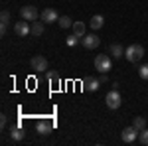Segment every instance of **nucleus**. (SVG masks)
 I'll list each match as a JSON object with an SVG mask.
<instances>
[{"label":"nucleus","mask_w":148,"mask_h":146,"mask_svg":"<svg viewBox=\"0 0 148 146\" xmlns=\"http://www.w3.org/2000/svg\"><path fill=\"white\" fill-rule=\"evenodd\" d=\"M125 57L130 61V63H138L142 57H144V47L140 44H130L125 49Z\"/></svg>","instance_id":"1"},{"label":"nucleus","mask_w":148,"mask_h":146,"mask_svg":"<svg viewBox=\"0 0 148 146\" xmlns=\"http://www.w3.org/2000/svg\"><path fill=\"white\" fill-rule=\"evenodd\" d=\"M111 67H113V59H111V56L99 53V56L95 57V69H97L99 73H109Z\"/></svg>","instance_id":"2"},{"label":"nucleus","mask_w":148,"mask_h":146,"mask_svg":"<svg viewBox=\"0 0 148 146\" xmlns=\"http://www.w3.org/2000/svg\"><path fill=\"white\" fill-rule=\"evenodd\" d=\"M105 103H107V107L109 109H113V111H116L121 105H123V97H121V93H119V89H113L107 93V97H105Z\"/></svg>","instance_id":"3"},{"label":"nucleus","mask_w":148,"mask_h":146,"mask_svg":"<svg viewBox=\"0 0 148 146\" xmlns=\"http://www.w3.org/2000/svg\"><path fill=\"white\" fill-rule=\"evenodd\" d=\"M138 134H140V130H138V128H134V126L130 124V126L123 128L121 138H123V142H125V144H132V142H136V140H138Z\"/></svg>","instance_id":"4"},{"label":"nucleus","mask_w":148,"mask_h":146,"mask_svg":"<svg viewBox=\"0 0 148 146\" xmlns=\"http://www.w3.org/2000/svg\"><path fill=\"white\" fill-rule=\"evenodd\" d=\"M20 16H22V20H28V22H36L38 18H40V12L36 6H22L20 8Z\"/></svg>","instance_id":"5"},{"label":"nucleus","mask_w":148,"mask_h":146,"mask_svg":"<svg viewBox=\"0 0 148 146\" xmlns=\"http://www.w3.org/2000/svg\"><path fill=\"white\" fill-rule=\"evenodd\" d=\"M30 67L38 73H44V71H47V59L44 56H34L30 59Z\"/></svg>","instance_id":"6"},{"label":"nucleus","mask_w":148,"mask_h":146,"mask_svg":"<svg viewBox=\"0 0 148 146\" xmlns=\"http://www.w3.org/2000/svg\"><path fill=\"white\" fill-rule=\"evenodd\" d=\"M14 34L20 36V38H26L28 34H32V24H28V20L16 22L14 24Z\"/></svg>","instance_id":"7"},{"label":"nucleus","mask_w":148,"mask_h":146,"mask_svg":"<svg viewBox=\"0 0 148 146\" xmlns=\"http://www.w3.org/2000/svg\"><path fill=\"white\" fill-rule=\"evenodd\" d=\"M81 44H83L85 49H95V47H99L101 40H99V36H95V34H85L83 40H81Z\"/></svg>","instance_id":"8"},{"label":"nucleus","mask_w":148,"mask_h":146,"mask_svg":"<svg viewBox=\"0 0 148 146\" xmlns=\"http://www.w3.org/2000/svg\"><path fill=\"white\" fill-rule=\"evenodd\" d=\"M40 18H42L44 24H53V22L59 20V16H57V12L53 8H44V12L40 14Z\"/></svg>","instance_id":"9"},{"label":"nucleus","mask_w":148,"mask_h":146,"mask_svg":"<svg viewBox=\"0 0 148 146\" xmlns=\"http://www.w3.org/2000/svg\"><path fill=\"white\" fill-rule=\"evenodd\" d=\"M99 85H101V81L95 77H87L83 79V91H91V93H95V91L99 89Z\"/></svg>","instance_id":"10"},{"label":"nucleus","mask_w":148,"mask_h":146,"mask_svg":"<svg viewBox=\"0 0 148 146\" xmlns=\"http://www.w3.org/2000/svg\"><path fill=\"white\" fill-rule=\"evenodd\" d=\"M51 128H53V123H49V121H40V123L36 124V130H38V134L46 136L51 132Z\"/></svg>","instance_id":"11"},{"label":"nucleus","mask_w":148,"mask_h":146,"mask_svg":"<svg viewBox=\"0 0 148 146\" xmlns=\"http://www.w3.org/2000/svg\"><path fill=\"white\" fill-rule=\"evenodd\" d=\"M8 24H10V12H8V10H2V14H0V34H2V36L6 34Z\"/></svg>","instance_id":"12"},{"label":"nucleus","mask_w":148,"mask_h":146,"mask_svg":"<svg viewBox=\"0 0 148 146\" xmlns=\"http://www.w3.org/2000/svg\"><path fill=\"white\" fill-rule=\"evenodd\" d=\"M73 34L77 36V38H83L85 36V32H87V26H85V22H73Z\"/></svg>","instance_id":"13"},{"label":"nucleus","mask_w":148,"mask_h":146,"mask_svg":"<svg viewBox=\"0 0 148 146\" xmlns=\"http://www.w3.org/2000/svg\"><path fill=\"white\" fill-rule=\"evenodd\" d=\"M91 30H101L103 28V24H105V18H103L101 14H95V16H93L91 18Z\"/></svg>","instance_id":"14"},{"label":"nucleus","mask_w":148,"mask_h":146,"mask_svg":"<svg viewBox=\"0 0 148 146\" xmlns=\"http://www.w3.org/2000/svg\"><path fill=\"white\" fill-rule=\"evenodd\" d=\"M109 53H111L113 57H116V59H119V57L125 56V49H123V45H121V44H113L111 47H109Z\"/></svg>","instance_id":"15"},{"label":"nucleus","mask_w":148,"mask_h":146,"mask_svg":"<svg viewBox=\"0 0 148 146\" xmlns=\"http://www.w3.org/2000/svg\"><path fill=\"white\" fill-rule=\"evenodd\" d=\"M132 126L138 128V130H144V128H146V119H144V117H134V119H132Z\"/></svg>","instance_id":"16"},{"label":"nucleus","mask_w":148,"mask_h":146,"mask_svg":"<svg viewBox=\"0 0 148 146\" xmlns=\"http://www.w3.org/2000/svg\"><path fill=\"white\" fill-rule=\"evenodd\" d=\"M10 136H12V140H16V142H20V140L24 138V130L20 128V126H14V128L10 130Z\"/></svg>","instance_id":"17"},{"label":"nucleus","mask_w":148,"mask_h":146,"mask_svg":"<svg viewBox=\"0 0 148 146\" xmlns=\"http://www.w3.org/2000/svg\"><path fill=\"white\" fill-rule=\"evenodd\" d=\"M44 34V22H32V36Z\"/></svg>","instance_id":"18"},{"label":"nucleus","mask_w":148,"mask_h":146,"mask_svg":"<svg viewBox=\"0 0 148 146\" xmlns=\"http://www.w3.org/2000/svg\"><path fill=\"white\" fill-rule=\"evenodd\" d=\"M57 22H59V28H71V26H73V20H71L69 16H59Z\"/></svg>","instance_id":"19"},{"label":"nucleus","mask_w":148,"mask_h":146,"mask_svg":"<svg viewBox=\"0 0 148 146\" xmlns=\"http://www.w3.org/2000/svg\"><path fill=\"white\" fill-rule=\"evenodd\" d=\"M138 142H140V144H144V146H148V128L140 130V134H138Z\"/></svg>","instance_id":"20"},{"label":"nucleus","mask_w":148,"mask_h":146,"mask_svg":"<svg viewBox=\"0 0 148 146\" xmlns=\"http://www.w3.org/2000/svg\"><path fill=\"white\" fill-rule=\"evenodd\" d=\"M138 75L144 79V81H148V63H144V65L138 67Z\"/></svg>","instance_id":"21"},{"label":"nucleus","mask_w":148,"mask_h":146,"mask_svg":"<svg viewBox=\"0 0 148 146\" xmlns=\"http://www.w3.org/2000/svg\"><path fill=\"white\" fill-rule=\"evenodd\" d=\"M77 40H79V38H77V36L73 34V36H69L67 40H65V44H67L69 47H73V45H77Z\"/></svg>","instance_id":"22"},{"label":"nucleus","mask_w":148,"mask_h":146,"mask_svg":"<svg viewBox=\"0 0 148 146\" xmlns=\"http://www.w3.org/2000/svg\"><path fill=\"white\" fill-rule=\"evenodd\" d=\"M46 77L49 79V81H59V75H57L56 71H46Z\"/></svg>","instance_id":"23"},{"label":"nucleus","mask_w":148,"mask_h":146,"mask_svg":"<svg viewBox=\"0 0 148 146\" xmlns=\"http://www.w3.org/2000/svg\"><path fill=\"white\" fill-rule=\"evenodd\" d=\"M0 126H6V117H4V114L0 117Z\"/></svg>","instance_id":"24"},{"label":"nucleus","mask_w":148,"mask_h":146,"mask_svg":"<svg viewBox=\"0 0 148 146\" xmlns=\"http://www.w3.org/2000/svg\"><path fill=\"white\" fill-rule=\"evenodd\" d=\"M99 81H101V83H107V73H103L101 77H99Z\"/></svg>","instance_id":"25"}]
</instances>
